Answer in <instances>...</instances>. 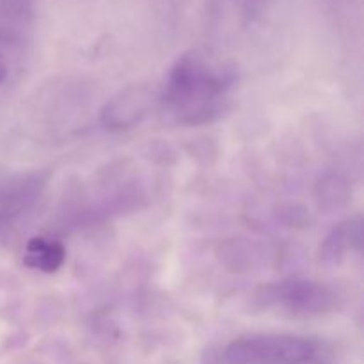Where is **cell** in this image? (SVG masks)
I'll return each mask as SVG.
<instances>
[{"instance_id":"cell-1","label":"cell","mask_w":364,"mask_h":364,"mask_svg":"<svg viewBox=\"0 0 364 364\" xmlns=\"http://www.w3.org/2000/svg\"><path fill=\"white\" fill-rule=\"evenodd\" d=\"M235 82L237 71L231 64L205 50H191L167 73L160 102L176 123L208 124L228 110Z\"/></svg>"},{"instance_id":"cell-2","label":"cell","mask_w":364,"mask_h":364,"mask_svg":"<svg viewBox=\"0 0 364 364\" xmlns=\"http://www.w3.org/2000/svg\"><path fill=\"white\" fill-rule=\"evenodd\" d=\"M252 301L259 309L297 318L329 315L341 306V297L334 288L309 279H287L265 284L255 291Z\"/></svg>"},{"instance_id":"cell-3","label":"cell","mask_w":364,"mask_h":364,"mask_svg":"<svg viewBox=\"0 0 364 364\" xmlns=\"http://www.w3.org/2000/svg\"><path fill=\"white\" fill-rule=\"evenodd\" d=\"M316 343L294 334H252L231 341L223 364H304L316 355Z\"/></svg>"},{"instance_id":"cell-4","label":"cell","mask_w":364,"mask_h":364,"mask_svg":"<svg viewBox=\"0 0 364 364\" xmlns=\"http://www.w3.org/2000/svg\"><path fill=\"white\" fill-rule=\"evenodd\" d=\"M151 95L142 85H132L114 96L102 109L100 119L107 130H128L141 123L149 112Z\"/></svg>"},{"instance_id":"cell-5","label":"cell","mask_w":364,"mask_h":364,"mask_svg":"<svg viewBox=\"0 0 364 364\" xmlns=\"http://www.w3.org/2000/svg\"><path fill=\"white\" fill-rule=\"evenodd\" d=\"M363 220L361 217L347 219L338 224L320 245V259L327 267H340L354 252L361 251Z\"/></svg>"},{"instance_id":"cell-6","label":"cell","mask_w":364,"mask_h":364,"mask_svg":"<svg viewBox=\"0 0 364 364\" xmlns=\"http://www.w3.org/2000/svg\"><path fill=\"white\" fill-rule=\"evenodd\" d=\"M66 262V249L59 240L46 237H32L25 244L23 263L32 270L53 274Z\"/></svg>"},{"instance_id":"cell-7","label":"cell","mask_w":364,"mask_h":364,"mask_svg":"<svg viewBox=\"0 0 364 364\" xmlns=\"http://www.w3.org/2000/svg\"><path fill=\"white\" fill-rule=\"evenodd\" d=\"M347 187H345V181H341L338 176H329L323 181H320V201L323 205L331 206H340L341 203L347 201Z\"/></svg>"},{"instance_id":"cell-8","label":"cell","mask_w":364,"mask_h":364,"mask_svg":"<svg viewBox=\"0 0 364 364\" xmlns=\"http://www.w3.org/2000/svg\"><path fill=\"white\" fill-rule=\"evenodd\" d=\"M240 2L242 14L247 20H255V18L262 16L263 11L272 4V0H238Z\"/></svg>"}]
</instances>
